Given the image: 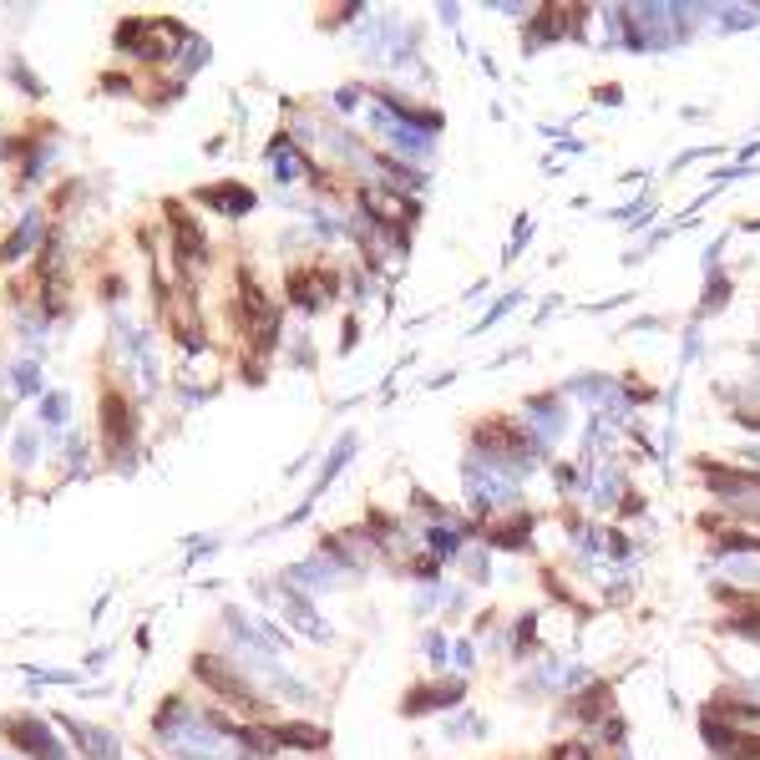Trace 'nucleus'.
<instances>
[{
    "label": "nucleus",
    "instance_id": "f257e3e1",
    "mask_svg": "<svg viewBox=\"0 0 760 760\" xmlns=\"http://www.w3.org/2000/svg\"><path fill=\"white\" fill-rule=\"evenodd\" d=\"M715 498L730 502V507H746V512H760V477H740L730 467H705Z\"/></svg>",
    "mask_w": 760,
    "mask_h": 760
},
{
    "label": "nucleus",
    "instance_id": "f03ea898",
    "mask_svg": "<svg viewBox=\"0 0 760 760\" xmlns=\"http://www.w3.org/2000/svg\"><path fill=\"white\" fill-rule=\"evenodd\" d=\"M127 442V401L122 395H107V446Z\"/></svg>",
    "mask_w": 760,
    "mask_h": 760
}]
</instances>
